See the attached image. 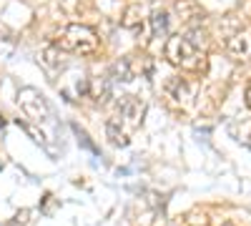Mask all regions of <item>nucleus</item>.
<instances>
[{"label": "nucleus", "mask_w": 251, "mask_h": 226, "mask_svg": "<svg viewBox=\"0 0 251 226\" xmlns=\"http://www.w3.org/2000/svg\"><path fill=\"white\" fill-rule=\"evenodd\" d=\"M55 48L75 55H91L98 50V35L88 25H66L55 35Z\"/></svg>", "instance_id": "7ed1b4c3"}, {"label": "nucleus", "mask_w": 251, "mask_h": 226, "mask_svg": "<svg viewBox=\"0 0 251 226\" xmlns=\"http://www.w3.org/2000/svg\"><path fill=\"white\" fill-rule=\"evenodd\" d=\"M246 100H249V106H251V86H249V91H246Z\"/></svg>", "instance_id": "9b49d317"}, {"label": "nucleus", "mask_w": 251, "mask_h": 226, "mask_svg": "<svg viewBox=\"0 0 251 226\" xmlns=\"http://www.w3.org/2000/svg\"><path fill=\"white\" fill-rule=\"evenodd\" d=\"M143 116H146V100H141L138 96H121L116 113L106 123V133L113 146H128L131 136L141 128Z\"/></svg>", "instance_id": "f03ea898"}, {"label": "nucleus", "mask_w": 251, "mask_h": 226, "mask_svg": "<svg viewBox=\"0 0 251 226\" xmlns=\"http://www.w3.org/2000/svg\"><path fill=\"white\" fill-rule=\"evenodd\" d=\"M18 103L38 123H50L53 121V108L48 103V98L35 88H20L18 91Z\"/></svg>", "instance_id": "20e7f679"}, {"label": "nucleus", "mask_w": 251, "mask_h": 226, "mask_svg": "<svg viewBox=\"0 0 251 226\" xmlns=\"http://www.w3.org/2000/svg\"><path fill=\"white\" fill-rule=\"evenodd\" d=\"M28 216H30V211H28V209L18 211V214L13 216V221H10L8 226H25V224H28Z\"/></svg>", "instance_id": "9d476101"}, {"label": "nucleus", "mask_w": 251, "mask_h": 226, "mask_svg": "<svg viewBox=\"0 0 251 226\" xmlns=\"http://www.w3.org/2000/svg\"><path fill=\"white\" fill-rule=\"evenodd\" d=\"M151 30H153V38H166V33H169V13L166 10H153Z\"/></svg>", "instance_id": "0eeeda50"}, {"label": "nucleus", "mask_w": 251, "mask_h": 226, "mask_svg": "<svg viewBox=\"0 0 251 226\" xmlns=\"http://www.w3.org/2000/svg\"><path fill=\"white\" fill-rule=\"evenodd\" d=\"M133 78H136V73H133V66H131L128 58L118 60V63L113 66V80H123V83H128V80H133Z\"/></svg>", "instance_id": "6e6552de"}, {"label": "nucleus", "mask_w": 251, "mask_h": 226, "mask_svg": "<svg viewBox=\"0 0 251 226\" xmlns=\"http://www.w3.org/2000/svg\"><path fill=\"white\" fill-rule=\"evenodd\" d=\"M71 128H73V133L78 136V141H80V143H83V146H86V149L91 151V153H98V146H96V143H93V141L88 138V133H86V131H83V128L78 126V123H71Z\"/></svg>", "instance_id": "1a4fd4ad"}, {"label": "nucleus", "mask_w": 251, "mask_h": 226, "mask_svg": "<svg viewBox=\"0 0 251 226\" xmlns=\"http://www.w3.org/2000/svg\"><path fill=\"white\" fill-rule=\"evenodd\" d=\"M0 123H3V116H0Z\"/></svg>", "instance_id": "f8f14e48"}, {"label": "nucleus", "mask_w": 251, "mask_h": 226, "mask_svg": "<svg viewBox=\"0 0 251 226\" xmlns=\"http://www.w3.org/2000/svg\"><path fill=\"white\" fill-rule=\"evenodd\" d=\"M228 53L234 60H251V33L241 30L228 40Z\"/></svg>", "instance_id": "423d86ee"}, {"label": "nucleus", "mask_w": 251, "mask_h": 226, "mask_svg": "<svg viewBox=\"0 0 251 226\" xmlns=\"http://www.w3.org/2000/svg\"><path fill=\"white\" fill-rule=\"evenodd\" d=\"M206 50H208V38L199 28L178 33L166 40V58H169L171 66L181 71H201L206 66Z\"/></svg>", "instance_id": "f257e3e1"}, {"label": "nucleus", "mask_w": 251, "mask_h": 226, "mask_svg": "<svg viewBox=\"0 0 251 226\" xmlns=\"http://www.w3.org/2000/svg\"><path fill=\"white\" fill-rule=\"evenodd\" d=\"M166 93H169V98L174 100V103L178 106H191V98L196 93V86L188 83L186 78H171L169 83H166Z\"/></svg>", "instance_id": "39448f33"}]
</instances>
